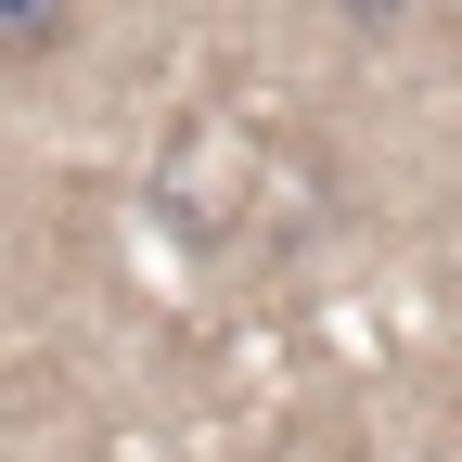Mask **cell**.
Segmentation results:
<instances>
[{"instance_id": "cell-1", "label": "cell", "mask_w": 462, "mask_h": 462, "mask_svg": "<svg viewBox=\"0 0 462 462\" xmlns=\"http://www.w3.org/2000/svg\"><path fill=\"white\" fill-rule=\"evenodd\" d=\"M90 0H0V65H51V51L78 39Z\"/></svg>"}, {"instance_id": "cell-2", "label": "cell", "mask_w": 462, "mask_h": 462, "mask_svg": "<svg viewBox=\"0 0 462 462\" xmlns=\"http://www.w3.org/2000/svg\"><path fill=\"white\" fill-rule=\"evenodd\" d=\"M346 26H398V0H346Z\"/></svg>"}]
</instances>
